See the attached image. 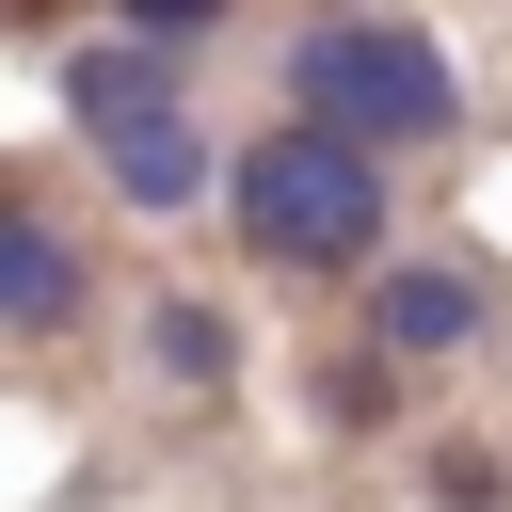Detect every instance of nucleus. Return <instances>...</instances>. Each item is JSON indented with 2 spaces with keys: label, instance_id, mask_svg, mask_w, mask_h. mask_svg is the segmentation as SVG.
<instances>
[{
  "label": "nucleus",
  "instance_id": "20e7f679",
  "mask_svg": "<svg viewBox=\"0 0 512 512\" xmlns=\"http://www.w3.org/2000/svg\"><path fill=\"white\" fill-rule=\"evenodd\" d=\"M96 160H112L128 208H192V192H208V128H192V112H128V128H96Z\"/></svg>",
  "mask_w": 512,
  "mask_h": 512
},
{
  "label": "nucleus",
  "instance_id": "f03ea898",
  "mask_svg": "<svg viewBox=\"0 0 512 512\" xmlns=\"http://www.w3.org/2000/svg\"><path fill=\"white\" fill-rule=\"evenodd\" d=\"M288 112L336 128V144H368V160H400V144L464 128V80H448V48L416 16H304L288 32Z\"/></svg>",
  "mask_w": 512,
  "mask_h": 512
},
{
  "label": "nucleus",
  "instance_id": "7ed1b4c3",
  "mask_svg": "<svg viewBox=\"0 0 512 512\" xmlns=\"http://www.w3.org/2000/svg\"><path fill=\"white\" fill-rule=\"evenodd\" d=\"M480 272H448V256H384L368 272V352H400V368H448V352H480Z\"/></svg>",
  "mask_w": 512,
  "mask_h": 512
},
{
  "label": "nucleus",
  "instance_id": "39448f33",
  "mask_svg": "<svg viewBox=\"0 0 512 512\" xmlns=\"http://www.w3.org/2000/svg\"><path fill=\"white\" fill-rule=\"evenodd\" d=\"M0 320H16V336H64V320H80V256H64L48 208H0Z\"/></svg>",
  "mask_w": 512,
  "mask_h": 512
},
{
  "label": "nucleus",
  "instance_id": "f257e3e1",
  "mask_svg": "<svg viewBox=\"0 0 512 512\" xmlns=\"http://www.w3.org/2000/svg\"><path fill=\"white\" fill-rule=\"evenodd\" d=\"M224 208H240V240L272 256V272H384V240H400V208H384V160L368 144H336V128H256L240 160H224Z\"/></svg>",
  "mask_w": 512,
  "mask_h": 512
},
{
  "label": "nucleus",
  "instance_id": "423d86ee",
  "mask_svg": "<svg viewBox=\"0 0 512 512\" xmlns=\"http://www.w3.org/2000/svg\"><path fill=\"white\" fill-rule=\"evenodd\" d=\"M144 352H160V384H224V368H240L224 304H192V288H176V304H144Z\"/></svg>",
  "mask_w": 512,
  "mask_h": 512
}]
</instances>
